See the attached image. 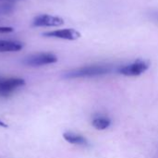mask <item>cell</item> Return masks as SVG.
<instances>
[{
	"label": "cell",
	"instance_id": "1",
	"mask_svg": "<svg viewBox=\"0 0 158 158\" xmlns=\"http://www.w3.org/2000/svg\"><path fill=\"white\" fill-rule=\"evenodd\" d=\"M115 69V66L112 64H93L78 69L69 70L64 73V78L66 79H80V78H94L104 76L111 73Z\"/></svg>",
	"mask_w": 158,
	"mask_h": 158
},
{
	"label": "cell",
	"instance_id": "2",
	"mask_svg": "<svg viewBox=\"0 0 158 158\" xmlns=\"http://www.w3.org/2000/svg\"><path fill=\"white\" fill-rule=\"evenodd\" d=\"M56 61V56L52 53H38L25 57L22 62L24 65L29 67H41L54 64Z\"/></svg>",
	"mask_w": 158,
	"mask_h": 158
},
{
	"label": "cell",
	"instance_id": "3",
	"mask_svg": "<svg viewBox=\"0 0 158 158\" xmlns=\"http://www.w3.org/2000/svg\"><path fill=\"white\" fill-rule=\"evenodd\" d=\"M149 69V63L144 60H137L132 63L121 66L118 69V72L124 76L135 77L144 73Z\"/></svg>",
	"mask_w": 158,
	"mask_h": 158
},
{
	"label": "cell",
	"instance_id": "4",
	"mask_svg": "<svg viewBox=\"0 0 158 158\" xmlns=\"http://www.w3.org/2000/svg\"><path fill=\"white\" fill-rule=\"evenodd\" d=\"M24 85L25 80L21 78H0V97H7Z\"/></svg>",
	"mask_w": 158,
	"mask_h": 158
},
{
	"label": "cell",
	"instance_id": "5",
	"mask_svg": "<svg viewBox=\"0 0 158 158\" xmlns=\"http://www.w3.org/2000/svg\"><path fill=\"white\" fill-rule=\"evenodd\" d=\"M64 24V19L60 17L48 14H41L36 16L32 20L34 27H59Z\"/></svg>",
	"mask_w": 158,
	"mask_h": 158
},
{
	"label": "cell",
	"instance_id": "6",
	"mask_svg": "<svg viewBox=\"0 0 158 158\" xmlns=\"http://www.w3.org/2000/svg\"><path fill=\"white\" fill-rule=\"evenodd\" d=\"M42 35L44 37H48V38H57V39H63V40H69V41H74L81 37V33L75 29L55 30L51 31L43 32Z\"/></svg>",
	"mask_w": 158,
	"mask_h": 158
},
{
	"label": "cell",
	"instance_id": "7",
	"mask_svg": "<svg viewBox=\"0 0 158 158\" xmlns=\"http://www.w3.org/2000/svg\"><path fill=\"white\" fill-rule=\"evenodd\" d=\"M63 138L71 144L74 145H79V146H88L89 143L85 137H83L81 134L71 132V131H67L63 134Z\"/></svg>",
	"mask_w": 158,
	"mask_h": 158
},
{
	"label": "cell",
	"instance_id": "8",
	"mask_svg": "<svg viewBox=\"0 0 158 158\" xmlns=\"http://www.w3.org/2000/svg\"><path fill=\"white\" fill-rule=\"evenodd\" d=\"M23 48V44L18 41L0 40V53L19 52Z\"/></svg>",
	"mask_w": 158,
	"mask_h": 158
},
{
	"label": "cell",
	"instance_id": "9",
	"mask_svg": "<svg viewBox=\"0 0 158 158\" xmlns=\"http://www.w3.org/2000/svg\"><path fill=\"white\" fill-rule=\"evenodd\" d=\"M92 125L99 131L106 130L111 125V119L106 116H96L92 120Z\"/></svg>",
	"mask_w": 158,
	"mask_h": 158
},
{
	"label": "cell",
	"instance_id": "10",
	"mask_svg": "<svg viewBox=\"0 0 158 158\" xmlns=\"http://www.w3.org/2000/svg\"><path fill=\"white\" fill-rule=\"evenodd\" d=\"M15 9L14 2L6 1L5 3L0 4V15H6L11 13Z\"/></svg>",
	"mask_w": 158,
	"mask_h": 158
},
{
	"label": "cell",
	"instance_id": "11",
	"mask_svg": "<svg viewBox=\"0 0 158 158\" xmlns=\"http://www.w3.org/2000/svg\"><path fill=\"white\" fill-rule=\"evenodd\" d=\"M14 31L13 27H0V33H7V32H12Z\"/></svg>",
	"mask_w": 158,
	"mask_h": 158
},
{
	"label": "cell",
	"instance_id": "12",
	"mask_svg": "<svg viewBox=\"0 0 158 158\" xmlns=\"http://www.w3.org/2000/svg\"><path fill=\"white\" fill-rule=\"evenodd\" d=\"M0 127H2V128H7V125L6 123H4L2 120H0Z\"/></svg>",
	"mask_w": 158,
	"mask_h": 158
},
{
	"label": "cell",
	"instance_id": "13",
	"mask_svg": "<svg viewBox=\"0 0 158 158\" xmlns=\"http://www.w3.org/2000/svg\"><path fill=\"white\" fill-rule=\"evenodd\" d=\"M6 1H10V2H15V1H17V0H6Z\"/></svg>",
	"mask_w": 158,
	"mask_h": 158
},
{
	"label": "cell",
	"instance_id": "14",
	"mask_svg": "<svg viewBox=\"0 0 158 158\" xmlns=\"http://www.w3.org/2000/svg\"><path fill=\"white\" fill-rule=\"evenodd\" d=\"M0 78H1V77H0Z\"/></svg>",
	"mask_w": 158,
	"mask_h": 158
}]
</instances>
